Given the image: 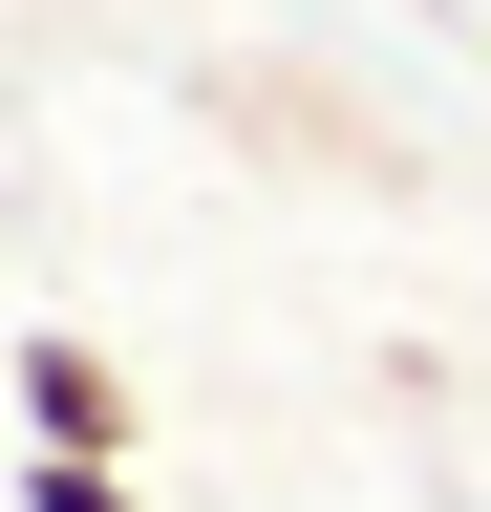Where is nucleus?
I'll list each match as a JSON object with an SVG mask.
<instances>
[{"instance_id": "1", "label": "nucleus", "mask_w": 491, "mask_h": 512, "mask_svg": "<svg viewBox=\"0 0 491 512\" xmlns=\"http://www.w3.org/2000/svg\"><path fill=\"white\" fill-rule=\"evenodd\" d=\"M22 427L43 448H129V384H107L86 342H22Z\"/></svg>"}, {"instance_id": "2", "label": "nucleus", "mask_w": 491, "mask_h": 512, "mask_svg": "<svg viewBox=\"0 0 491 512\" xmlns=\"http://www.w3.org/2000/svg\"><path fill=\"white\" fill-rule=\"evenodd\" d=\"M22 512H129V470H107V448H43V470H22Z\"/></svg>"}]
</instances>
